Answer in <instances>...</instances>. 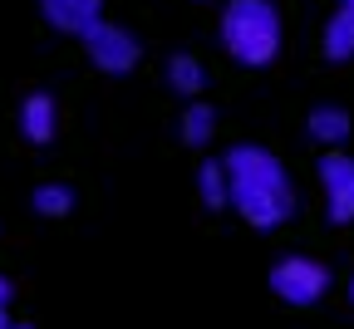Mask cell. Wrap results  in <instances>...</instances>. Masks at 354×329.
<instances>
[{"mask_svg": "<svg viewBox=\"0 0 354 329\" xmlns=\"http://www.w3.org/2000/svg\"><path fill=\"white\" fill-rule=\"evenodd\" d=\"M349 305H354V285H349Z\"/></svg>", "mask_w": 354, "mask_h": 329, "instance_id": "obj_18", "label": "cell"}, {"mask_svg": "<svg viewBox=\"0 0 354 329\" xmlns=\"http://www.w3.org/2000/svg\"><path fill=\"white\" fill-rule=\"evenodd\" d=\"M320 187H325V207H330V221L344 226L354 221V158L349 153H325L320 158Z\"/></svg>", "mask_w": 354, "mask_h": 329, "instance_id": "obj_5", "label": "cell"}, {"mask_svg": "<svg viewBox=\"0 0 354 329\" xmlns=\"http://www.w3.org/2000/svg\"><path fill=\"white\" fill-rule=\"evenodd\" d=\"M202 84H207V69H202L192 55H172V59H167V88H172V93H183V99H197Z\"/></svg>", "mask_w": 354, "mask_h": 329, "instance_id": "obj_11", "label": "cell"}, {"mask_svg": "<svg viewBox=\"0 0 354 329\" xmlns=\"http://www.w3.org/2000/svg\"><path fill=\"white\" fill-rule=\"evenodd\" d=\"M221 162H227V177H232V207L256 231L286 226V216L295 212V187H290L276 153H266L256 143H236Z\"/></svg>", "mask_w": 354, "mask_h": 329, "instance_id": "obj_1", "label": "cell"}, {"mask_svg": "<svg viewBox=\"0 0 354 329\" xmlns=\"http://www.w3.org/2000/svg\"><path fill=\"white\" fill-rule=\"evenodd\" d=\"M0 329H15V324H10V314H6V305H0Z\"/></svg>", "mask_w": 354, "mask_h": 329, "instance_id": "obj_15", "label": "cell"}, {"mask_svg": "<svg viewBox=\"0 0 354 329\" xmlns=\"http://www.w3.org/2000/svg\"><path fill=\"white\" fill-rule=\"evenodd\" d=\"M0 305H10V280L0 275Z\"/></svg>", "mask_w": 354, "mask_h": 329, "instance_id": "obj_14", "label": "cell"}, {"mask_svg": "<svg viewBox=\"0 0 354 329\" xmlns=\"http://www.w3.org/2000/svg\"><path fill=\"white\" fill-rule=\"evenodd\" d=\"M335 6H344V10H354V0H335Z\"/></svg>", "mask_w": 354, "mask_h": 329, "instance_id": "obj_16", "label": "cell"}, {"mask_svg": "<svg viewBox=\"0 0 354 329\" xmlns=\"http://www.w3.org/2000/svg\"><path fill=\"white\" fill-rule=\"evenodd\" d=\"M35 212L39 216H69L74 212V192L59 187V182H44V187H35Z\"/></svg>", "mask_w": 354, "mask_h": 329, "instance_id": "obj_13", "label": "cell"}, {"mask_svg": "<svg viewBox=\"0 0 354 329\" xmlns=\"http://www.w3.org/2000/svg\"><path fill=\"white\" fill-rule=\"evenodd\" d=\"M55 128H59V109H55V99L50 93H25L20 99V138H30L35 148H44L55 138Z\"/></svg>", "mask_w": 354, "mask_h": 329, "instance_id": "obj_7", "label": "cell"}, {"mask_svg": "<svg viewBox=\"0 0 354 329\" xmlns=\"http://www.w3.org/2000/svg\"><path fill=\"white\" fill-rule=\"evenodd\" d=\"M84 50H88V59H94V69H104V74H133L138 59H143L133 30H123L113 20H99L94 30H88L84 35Z\"/></svg>", "mask_w": 354, "mask_h": 329, "instance_id": "obj_4", "label": "cell"}, {"mask_svg": "<svg viewBox=\"0 0 354 329\" xmlns=\"http://www.w3.org/2000/svg\"><path fill=\"white\" fill-rule=\"evenodd\" d=\"M325 59L349 64L354 59V10L335 6V15L325 20Z\"/></svg>", "mask_w": 354, "mask_h": 329, "instance_id": "obj_8", "label": "cell"}, {"mask_svg": "<svg viewBox=\"0 0 354 329\" xmlns=\"http://www.w3.org/2000/svg\"><path fill=\"white\" fill-rule=\"evenodd\" d=\"M281 35H286V25H281L276 0H227V10H221V44L246 69L276 64Z\"/></svg>", "mask_w": 354, "mask_h": 329, "instance_id": "obj_2", "label": "cell"}, {"mask_svg": "<svg viewBox=\"0 0 354 329\" xmlns=\"http://www.w3.org/2000/svg\"><path fill=\"white\" fill-rule=\"evenodd\" d=\"M15 329H35V324H15Z\"/></svg>", "mask_w": 354, "mask_h": 329, "instance_id": "obj_17", "label": "cell"}, {"mask_svg": "<svg viewBox=\"0 0 354 329\" xmlns=\"http://www.w3.org/2000/svg\"><path fill=\"white\" fill-rule=\"evenodd\" d=\"M305 133L315 138V143H325V148H339V143H349V113L325 104V109H315V113H310Z\"/></svg>", "mask_w": 354, "mask_h": 329, "instance_id": "obj_9", "label": "cell"}, {"mask_svg": "<svg viewBox=\"0 0 354 329\" xmlns=\"http://www.w3.org/2000/svg\"><path fill=\"white\" fill-rule=\"evenodd\" d=\"M212 133H216V113L207 109V104H187V113H183V138L192 148H202V143H212Z\"/></svg>", "mask_w": 354, "mask_h": 329, "instance_id": "obj_12", "label": "cell"}, {"mask_svg": "<svg viewBox=\"0 0 354 329\" xmlns=\"http://www.w3.org/2000/svg\"><path fill=\"white\" fill-rule=\"evenodd\" d=\"M35 6L59 35H79V39L104 20V0H35Z\"/></svg>", "mask_w": 354, "mask_h": 329, "instance_id": "obj_6", "label": "cell"}, {"mask_svg": "<svg viewBox=\"0 0 354 329\" xmlns=\"http://www.w3.org/2000/svg\"><path fill=\"white\" fill-rule=\"evenodd\" d=\"M197 197L202 207H227L232 202V177H227V162H202L197 167Z\"/></svg>", "mask_w": 354, "mask_h": 329, "instance_id": "obj_10", "label": "cell"}, {"mask_svg": "<svg viewBox=\"0 0 354 329\" xmlns=\"http://www.w3.org/2000/svg\"><path fill=\"white\" fill-rule=\"evenodd\" d=\"M271 290L286 305H315L330 290V270L320 261H310V256H286V261L271 265Z\"/></svg>", "mask_w": 354, "mask_h": 329, "instance_id": "obj_3", "label": "cell"}]
</instances>
